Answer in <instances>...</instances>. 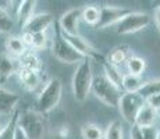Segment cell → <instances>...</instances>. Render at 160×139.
<instances>
[{"mask_svg": "<svg viewBox=\"0 0 160 139\" xmlns=\"http://www.w3.org/2000/svg\"><path fill=\"white\" fill-rule=\"evenodd\" d=\"M93 74H92V64L89 58H84L77 66L72 77V93L77 102H85L88 95L91 93Z\"/></svg>", "mask_w": 160, "mask_h": 139, "instance_id": "1", "label": "cell"}, {"mask_svg": "<svg viewBox=\"0 0 160 139\" xmlns=\"http://www.w3.org/2000/svg\"><path fill=\"white\" fill-rule=\"evenodd\" d=\"M17 127L24 132L27 139H43L46 134V121L43 114L36 110L20 113Z\"/></svg>", "mask_w": 160, "mask_h": 139, "instance_id": "2", "label": "cell"}, {"mask_svg": "<svg viewBox=\"0 0 160 139\" xmlns=\"http://www.w3.org/2000/svg\"><path fill=\"white\" fill-rule=\"evenodd\" d=\"M61 92H63V83L58 78H52L45 83L42 91L39 92L36 99V111L41 114H48L53 109H56L60 103Z\"/></svg>", "mask_w": 160, "mask_h": 139, "instance_id": "3", "label": "cell"}, {"mask_svg": "<svg viewBox=\"0 0 160 139\" xmlns=\"http://www.w3.org/2000/svg\"><path fill=\"white\" fill-rule=\"evenodd\" d=\"M91 92H93L96 99H99L106 106L109 107L118 106V100L121 97V91H120L118 86L112 83L104 75L93 77Z\"/></svg>", "mask_w": 160, "mask_h": 139, "instance_id": "4", "label": "cell"}, {"mask_svg": "<svg viewBox=\"0 0 160 139\" xmlns=\"http://www.w3.org/2000/svg\"><path fill=\"white\" fill-rule=\"evenodd\" d=\"M52 54H53L58 61L67 63V64H75V63L79 64L84 60V57L61 36L60 31H57V32L54 33V38H53V41H52Z\"/></svg>", "mask_w": 160, "mask_h": 139, "instance_id": "5", "label": "cell"}, {"mask_svg": "<svg viewBox=\"0 0 160 139\" xmlns=\"http://www.w3.org/2000/svg\"><path fill=\"white\" fill-rule=\"evenodd\" d=\"M145 104V99L139 93H122L118 100V111L125 122H128L131 127L135 125V120L139 113L141 107Z\"/></svg>", "mask_w": 160, "mask_h": 139, "instance_id": "6", "label": "cell"}, {"mask_svg": "<svg viewBox=\"0 0 160 139\" xmlns=\"http://www.w3.org/2000/svg\"><path fill=\"white\" fill-rule=\"evenodd\" d=\"M150 24V15L146 13H139V11H131L124 18L118 21L114 25L116 33L118 35H128V33H135L138 31H142Z\"/></svg>", "mask_w": 160, "mask_h": 139, "instance_id": "7", "label": "cell"}, {"mask_svg": "<svg viewBox=\"0 0 160 139\" xmlns=\"http://www.w3.org/2000/svg\"><path fill=\"white\" fill-rule=\"evenodd\" d=\"M131 10L125 7H117V6H103L100 7L99 21L96 24L98 29H104L110 25H116L121 18H124L127 14H130Z\"/></svg>", "mask_w": 160, "mask_h": 139, "instance_id": "8", "label": "cell"}, {"mask_svg": "<svg viewBox=\"0 0 160 139\" xmlns=\"http://www.w3.org/2000/svg\"><path fill=\"white\" fill-rule=\"evenodd\" d=\"M82 15L81 7H74L67 10L66 13L60 17L58 25H60V32L64 35H78V24Z\"/></svg>", "mask_w": 160, "mask_h": 139, "instance_id": "9", "label": "cell"}, {"mask_svg": "<svg viewBox=\"0 0 160 139\" xmlns=\"http://www.w3.org/2000/svg\"><path fill=\"white\" fill-rule=\"evenodd\" d=\"M53 22H54V17L52 14H49V13L36 14L25 24V27H24V32L43 33L53 25Z\"/></svg>", "mask_w": 160, "mask_h": 139, "instance_id": "10", "label": "cell"}, {"mask_svg": "<svg viewBox=\"0 0 160 139\" xmlns=\"http://www.w3.org/2000/svg\"><path fill=\"white\" fill-rule=\"evenodd\" d=\"M61 36H63V38L66 39V41L68 42L70 45H71L72 47L75 49V50L78 52V53L81 54L84 58L85 57H87V58H98V57H99L96 49H95L93 46H92L85 38H82L81 35H72V36H70V35H64V33H61Z\"/></svg>", "mask_w": 160, "mask_h": 139, "instance_id": "11", "label": "cell"}, {"mask_svg": "<svg viewBox=\"0 0 160 139\" xmlns=\"http://www.w3.org/2000/svg\"><path fill=\"white\" fill-rule=\"evenodd\" d=\"M20 71V66H18V60L13 57L11 54H8L7 52L0 53V79L10 78L14 72Z\"/></svg>", "mask_w": 160, "mask_h": 139, "instance_id": "12", "label": "cell"}, {"mask_svg": "<svg viewBox=\"0 0 160 139\" xmlns=\"http://www.w3.org/2000/svg\"><path fill=\"white\" fill-rule=\"evenodd\" d=\"M159 116H158V111L155 109L149 106V104H143L141 107L139 113L137 116V120H135V125L139 127V128H148V127H155L156 121H158Z\"/></svg>", "mask_w": 160, "mask_h": 139, "instance_id": "13", "label": "cell"}, {"mask_svg": "<svg viewBox=\"0 0 160 139\" xmlns=\"http://www.w3.org/2000/svg\"><path fill=\"white\" fill-rule=\"evenodd\" d=\"M20 102V96L0 86V116L10 114Z\"/></svg>", "mask_w": 160, "mask_h": 139, "instance_id": "14", "label": "cell"}, {"mask_svg": "<svg viewBox=\"0 0 160 139\" xmlns=\"http://www.w3.org/2000/svg\"><path fill=\"white\" fill-rule=\"evenodd\" d=\"M36 7V2L35 0H24V2H18L17 6V21L21 27H25V24L28 22L31 18L33 17V11Z\"/></svg>", "mask_w": 160, "mask_h": 139, "instance_id": "15", "label": "cell"}, {"mask_svg": "<svg viewBox=\"0 0 160 139\" xmlns=\"http://www.w3.org/2000/svg\"><path fill=\"white\" fill-rule=\"evenodd\" d=\"M18 60V66L20 70H31V71H41V58L36 56V53L33 50H27L24 54H21Z\"/></svg>", "mask_w": 160, "mask_h": 139, "instance_id": "16", "label": "cell"}, {"mask_svg": "<svg viewBox=\"0 0 160 139\" xmlns=\"http://www.w3.org/2000/svg\"><path fill=\"white\" fill-rule=\"evenodd\" d=\"M18 77L20 81L24 85V88L28 91H35L41 85V75L38 71H31V70H20L18 71Z\"/></svg>", "mask_w": 160, "mask_h": 139, "instance_id": "17", "label": "cell"}, {"mask_svg": "<svg viewBox=\"0 0 160 139\" xmlns=\"http://www.w3.org/2000/svg\"><path fill=\"white\" fill-rule=\"evenodd\" d=\"M145 81L141 75H132V74H124V78L121 82V88L125 93H139Z\"/></svg>", "mask_w": 160, "mask_h": 139, "instance_id": "18", "label": "cell"}, {"mask_svg": "<svg viewBox=\"0 0 160 139\" xmlns=\"http://www.w3.org/2000/svg\"><path fill=\"white\" fill-rule=\"evenodd\" d=\"M103 71H104L103 75L112 83H114L116 86H118V88L121 89V82H122V78H124V74L121 72L120 67L113 66V64H110L109 61L104 60L103 61Z\"/></svg>", "mask_w": 160, "mask_h": 139, "instance_id": "19", "label": "cell"}, {"mask_svg": "<svg viewBox=\"0 0 160 139\" xmlns=\"http://www.w3.org/2000/svg\"><path fill=\"white\" fill-rule=\"evenodd\" d=\"M6 47H7V53L11 54L14 57H20L21 54H24L28 49L25 47V45H24L22 39L18 38V36H10V38L7 39V42H6Z\"/></svg>", "mask_w": 160, "mask_h": 139, "instance_id": "20", "label": "cell"}, {"mask_svg": "<svg viewBox=\"0 0 160 139\" xmlns=\"http://www.w3.org/2000/svg\"><path fill=\"white\" fill-rule=\"evenodd\" d=\"M127 66V71L128 74L132 75H142L143 71L146 68V61L142 57H138V56H130L125 63Z\"/></svg>", "mask_w": 160, "mask_h": 139, "instance_id": "21", "label": "cell"}, {"mask_svg": "<svg viewBox=\"0 0 160 139\" xmlns=\"http://www.w3.org/2000/svg\"><path fill=\"white\" fill-rule=\"evenodd\" d=\"M18 116H20V111H15V113L11 114L10 120L7 121L6 127L2 128V131H0V139H14L15 131H17Z\"/></svg>", "mask_w": 160, "mask_h": 139, "instance_id": "22", "label": "cell"}, {"mask_svg": "<svg viewBox=\"0 0 160 139\" xmlns=\"http://www.w3.org/2000/svg\"><path fill=\"white\" fill-rule=\"evenodd\" d=\"M128 57H130V54H128L127 47H124V46H118V47L113 49V52L110 53L109 63L113 64V66H116V67H120L121 64L127 63Z\"/></svg>", "mask_w": 160, "mask_h": 139, "instance_id": "23", "label": "cell"}, {"mask_svg": "<svg viewBox=\"0 0 160 139\" xmlns=\"http://www.w3.org/2000/svg\"><path fill=\"white\" fill-rule=\"evenodd\" d=\"M103 139H124L122 125L118 120H114L107 125L106 131L103 132Z\"/></svg>", "mask_w": 160, "mask_h": 139, "instance_id": "24", "label": "cell"}, {"mask_svg": "<svg viewBox=\"0 0 160 139\" xmlns=\"http://www.w3.org/2000/svg\"><path fill=\"white\" fill-rule=\"evenodd\" d=\"M81 135L84 139H103V131L99 125L88 122L81 128Z\"/></svg>", "mask_w": 160, "mask_h": 139, "instance_id": "25", "label": "cell"}, {"mask_svg": "<svg viewBox=\"0 0 160 139\" xmlns=\"http://www.w3.org/2000/svg\"><path fill=\"white\" fill-rule=\"evenodd\" d=\"M139 95L145 99V100L148 97L153 96V95H160V78L150 79V81L143 83L142 89L139 91Z\"/></svg>", "mask_w": 160, "mask_h": 139, "instance_id": "26", "label": "cell"}, {"mask_svg": "<svg viewBox=\"0 0 160 139\" xmlns=\"http://www.w3.org/2000/svg\"><path fill=\"white\" fill-rule=\"evenodd\" d=\"M99 15H100V8L99 7H96V6H87V7L82 8L81 18H84L85 22L96 27L98 21H99Z\"/></svg>", "mask_w": 160, "mask_h": 139, "instance_id": "27", "label": "cell"}, {"mask_svg": "<svg viewBox=\"0 0 160 139\" xmlns=\"http://www.w3.org/2000/svg\"><path fill=\"white\" fill-rule=\"evenodd\" d=\"M49 36L48 33H32V45H31L29 50H43L48 47Z\"/></svg>", "mask_w": 160, "mask_h": 139, "instance_id": "28", "label": "cell"}, {"mask_svg": "<svg viewBox=\"0 0 160 139\" xmlns=\"http://www.w3.org/2000/svg\"><path fill=\"white\" fill-rule=\"evenodd\" d=\"M13 18L3 6H0V32H10L13 29Z\"/></svg>", "mask_w": 160, "mask_h": 139, "instance_id": "29", "label": "cell"}, {"mask_svg": "<svg viewBox=\"0 0 160 139\" xmlns=\"http://www.w3.org/2000/svg\"><path fill=\"white\" fill-rule=\"evenodd\" d=\"M141 134H142L143 139H156L158 138V128H156V127L141 128Z\"/></svg>", "mask_w": 160, "mask_h": 139, "instance_id": "30", "label": "cell"}, {"mask_svg": "<svg viewBox=\"0 0 160 139\" xmlns=\"http://www.w3.org/2000/svg\"><path fill=\"white\" fill-rule=\"evenodd\" d=\"M146 104H149L152 109H155L156 111L160 110V95H153V96L146 99Z\"/></svg>", "mask_w": 160, "mask_h": 139, "instance_id": "31", "label": "cell"}, {"mask_svg": "<svg viewBox=\"0 0 160 139\" xmlns=\"http://www.w3.org/2000/svg\"><path fill=\"white\" fill-rule=\"evenodd\" d=\"M130 139H143L142 134H141V128L137 125H132L131 132H130Z\"/></svg>", "mask_w": 160, "mask_h": 139, "instance_id": "32", "label": "cell"}, {"mask_svg": "<svg viewBox=\"0 0 160 139\" xmlns=\"http://www.w3.org/2000/svg\"><path fill=\"white\" fill-rule=\"evenodd\" d=\"M155 24H156V28H158L160 32V6L155 10Z\"/></svg>", "mask_w": 160, "mask_h": 139, "instance_id": "33", "label": "cell"}, {"mask_svg": "<svg viewBox=\"0 0 160 139\" xmlns=\"http://www.w3.org/2000/svg\"><path fill=\"white\" fill-rule=\"evenodd\" d=\"M14 139H27V137L24 135V132L21 131L20 128L17 127V131H15V137H14Z\"/></svg>", "mask_w": 160, "mask_h": 139, "instance_id": "34", "label": "cell"}, {"mask_svg": "<svg viewBox=\"0 0 160 139\" xmlns=\"http://www.w3.org/2000/svg\"><path fill=\"white\" fill-rule=\"evenodd\" d=\"M67 135H68V128L63 127V128H61V137H67Z\"/></svg>", "mask_w": 160, "mask_h": 139, "instance_id": "35", "label": "cell"}, {"mask_svg": "<svg viewBox=\"0 0 160 139\" xmlns=\"http://www.w3.org/2000/svg\"><path fill=\"white\" fill-rule=\"evenodd\" d=\"M156 139H160V128H158V138Z\"/></svg>", "mask_w": 160, "mask_h": 139, "instance_id": "36", "label": "cell"}, {"mask_svg": "<svg viewBox=\"0 0 160 139\" xmlns=\"http://www.w3.org/2000/svg\"><path fill=\"white\" fill-rule=\"evenodd\" d=\"M158 116H159V118H160V110L158 111Z\"/></svg>", "mask_w": 160, "mask_h": 139, "instance_id": "37", "label": "cell"}, {"mask_svg": "<svg viewBox=\"0 0 160 139\" xmlns=\"http://www.w3.org/2000/svg\"><path fill=\"white\" fill-rule=\"evenodd\" d=\"M0 131H2V127H0Z\"/></svg>", "mask_w": 160, "mask_h": 139, "instance_id": "38", "label": "cell"}]
</instances>
